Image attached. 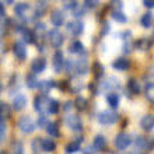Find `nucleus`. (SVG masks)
I'll use <instances>...</instances> for the list:
<instances>
[{"label":"nucleus","mask_w":154,"mask_h":154,"mask_svg":"<svg viewBox=\"0 0 154 154\" xmlns=\"http://www.w3.org/2000/svg\"><path fill=\"white\" fill-rule=\"evenodd\" d=\"M18 129H20L21 133L29 134L37 129V125H35V122L32 121V118L28 116V115H25V116H21L20 121H18Z\"/></svg>","instance_id":"obj_1"},{"label":"nucleus","mask_w":154,"mask_h":154,"mask_svg":"<svg viewBox=\"0 0 154 154\" xmlns=\"http://www.w3.org/2000/svg\"><path fill=\"white\" fill-rule=\"evenodd\" d=\"M66 125H67V128H69L70 130H73L76 133H80V132H83V129H84L83 122H81L79 115H73V114L67 115V116H66Z\"/></svg>","instance_id":"obj_2"},{"label":"nucleus","mask_w":154,"mask_h":154,"mask_svg":"<svg viewBox=\"0 0 154 154\" xmlns=\"http://www.w3.org/2000/svg\"><path fill=\"white\" fill-rule=\"evenodd\" d=\"M119 119V115L115 111H102L98 114V122L101 125H112Z\"/></svg>","instance_id":"obj_3"},{"label":"nucleus","mask_w":154,"mask_h":154,"mask_svg":"<svg viewBox=\"0 0 154 154\" xmlns=\"http://www.w3.org/2000/svg\"><path fill=\"white\" fill-rule=\"evenodd\" d=\"M115 146H116L118 150H125L128 147L130 146V143H132V139L128 133L125 132H121V133L116 134V137H115Z\"/></svg>","instance_id":"obj_4"},{"label":"nucleus","mask_w":154,"mask_h":154,"mask_svg":"<svg viewBox=\"0 0 154 154\" xmlns=\"http://www.w3.org/2000/svg\"><path fill=\"white\" fill-rule=\"evenodd\" d=\"M48 38H49V42H51V45H52L53 48L59 49L62 46V44H63V41H65V38H63V34L59 31V29H51L48 32Z\"/></svg>","instance_id":"obj_5"},{"label":"nucleus","mask_w":154,"mask_h":154,"mask_svg":"<svg viewBox=\"0 0 154 154\" xmlns=\"http://www.w3.org/2000/svg\"><path fill=\"white\" fill-rule=\"evenodd\" d=\"M67 29H69V32L72 34V35L79 37V35H81L83 31H84V23L80 20L70 21V23H67Z\"/></svg>","instance_id":"obj_6"},{"label":"nucleus","mask_w":154,"mask_h":154,"mask_svg":"<svg viewBox=\"0 0 154 154\" xmlns=\"http://www.w3.org/2000/svg\"><path fill=\"white\" fill-rule=\"evenodd\" d=\"M48 98L45 95H38V97L34 98V109L39 112V114H44L46 112V106H48Z\"/></svg>","instance_id":"obj_7"},{"label":"nucleus","mask_w":154,"mask_h":154,"mask_svg":"<svg viewBox=\"0 0 154 154\" xmlns=\"http://www.w3.org/2000/svg\"><path fill=\"white\" fill-rule=\"evenodd\" d=\"M53 69L56 73H60L63 67H65V57H63V52L62 51H56L53 55Z\"/></svg>","instance_id":"obj_8"},{"label":"nucleus","mask_w":154,"mask_h":154,"mask_svg":"<svg viewBox=\"0 0 154 154\" xmlns=\"http://www.w3.org/2000/svg\"><path fill=\"white\" fill-rule=\"evenodd\" d=\"M13 52L16 55V57L18 60H25L27 57V48H25L24 42H16L13 45Z\"/></svg>","instance_id":"obj_9"},{"label":"nucleus","mask_w":154,"mask_h":154,"mask_svg":"<svg viewBox=\"0 0 154 154\" xmlns=\"http://www.w3.org/2000/svg\"><path fill=\"white\" fill-rule=\"evenodd\" d=\"M76 63V67H74V73H77L79 76H84V74L88 73V62L87 59H77L74 60Z\"/></svg>","instance_id":"obj_10"},{"label":"nucleus","mask_w":154,"mask_h":154,"mask_svg":"<svg viewBox=\"0 0 154 154\" xmlns=\"http://www.w3.org/2000/svg\"><path fill=\"white\" fill-rule=\"evenodd\" d=\"M17 31L21 32V35L24 38V42H27V44H34V42H35V34L29 28L23 27V25H18V27H17Z\"/></svg>","instance_id":"obj_11"},{"label":"nucleus","mask_w":154,"mask_h":154,"mask_svg":"<svg viewBox=\"0 0 154 154\" xmlns=\"http://www.w3.org/2000/svg\"><path fill=\"white\" fill-rule=\"evenodd\" d=\"M27 105V97L24 94H17L16 97L13 98V109L14 111H23Z\"/></svg>","instance_id":"obj_12"},{"label":"nucleus","mask_w":154,"mask_h":154,"mask_svg":"<svg viewBox=\"0 0 154 154\" xmlns=\"http://www.w3.org/2000/svg\"><path fill=\"white\" fill-rule=\"evenodd\" d=\"M51 23H52L55 27H60L63 23H65V14L60 8H56L53 10L52 14H51Z\"/></svg>","instance_id":"obj_13"},{"label":"nucleus","mask_w":154,"mask_h":154,"mask_svg":"<svg viewBox=\"0 0 154 154\" xmlns=\"http://www.w3.org/2000/svg\"><path fill=\"white\" fill-rule=\"evenodd\" d=\"M31 10L28 3H24V2H21V3H17L16 7H14V13H16L17 17H20L23 20H25V16H27V13Z\"/></svg>","instance_id":"obj_14"},{"label":"nucleus","mask_w":154,"mask_h":154,"mask_svg":"<svg viewBox=\"0 0 154 154\" xmlns=\"http://www.w3.org/2000/svg\"><path fill=\"white\" fill-rule=\"evenodd\" d=\"M84 142V137H76V140L67 143L65 151L66 153H77L79 150H81V143Z\"/></svg>","instance_id":"obj_15"},{"label":"nucleus","mask_w":154,"mask_h":154,"mask_svg":"<svg viewBox=\"0 0 154 154\" xmlns=\"http://www.w3.org/2000/svg\"><path fill=\"white\" fill-rule=\"evenodd\" d=\"M106 147V139L102 134H97L93 140V149H95L97 151H104Z\"/></svg>","instance_id":"obj_16"},{"label":"nucleus","mask_w":154,"mask_h":154,"mask_svg":"<svg viewBox=\"0 0 154 154\" xmlns=\"http://www.w3.org/2000/svg\"><path fill=\"white\" fill-rule=\"evenodd\" d=\"M140 125H142L143 130H146V132H151L154 129V116L153 115H144L142 118V121H140Z\"/></svg>","instance_id":"obj_17"},{"label":"nucleus","mask_w":154,"mask_h":154,"mask_svg":"<svg viewBox=\"0 0 154 154\" xmlns=\"http://www.w3.org/2000/svg\"><path fill=\"white\" fill-rule=\"evenodd\" d=\"M129 60L128 59H125V57H119V59H116V60L112 62V67H114L115 70H119V72H125V70L129 69Z\"/></svg>","instance_id":"obj_18"},{"label":"nucleus","mask_w":154,"mask_h":154,"mask_svg":"<svg viewBox=\"0 0 154 154\" xmlns=\"http://www.w3.org/2000/svg\"><path fill=\"white\" fill-rule=\"evenodd\" d=\"M31 69H32V72L35 74L42 73V72L46 69V60H45V59H42V57H38V59H35V60L32 62Z\"/></svg>","instance_id":"obj_19"},{"label":"nucleus","mask_w":154,"mask_h":154,"mask_svg":"<svg viewBox=\"0 0 154 154\" xmlns=\"http://www.w3.org/2000/svg\"><path fill=\"white\" fill-rule=\"evenodd\" d=\"M134 46L137 49H140V51H149V49L153 46V39L151 38H140V39L134 44Z\"/></svg>","instance_id":"obj_20"},{"label":"nucleus","mask_w":154,"mask_h":154,"mask_svg":"<svg viewBox=\"0 0 154 154\" xmlns=\"http://www.w3.org/2000/svg\"><path fill=\"white\" fill-rule=\"evenodd\" d=\"M84 45L81 44L80 41H73L72 44L69 45V52L70 53H74V55H81L84 53Z\"/></svg>","instance_id":"obj_21"},{"label":"nucleus","mask_w":154,"mask_h":154,"mask_svg":"<svg viewBox=\"0 0 154 154\" xmlns=\"http://www.w3.org/2000/svg\"><path fill=\"white\" fill-rule=\"evenodd\" d=\"M55 85H56V83H55L53 80H44V81H38L37 87L45 94V93H49V91H51Z\"/></svg>","instance_id":"obj_22"},{"label":"nucleus","mask_w":154,"mask_h":154,"mask_svg":"<svg viewBox=\"0 0 154 154\" xmlns=\"http://www.w3.org/2000/svg\"><path fill=\"white\" fill-rule=\"evenodd\" d=\"M106 102H108V105L112 108V109H116L118 106H119V94L118 93H109L106 95Z\"/></svg>","instance_id":"obj_23"},{"label":"nucleus","mask_w":154,"mask_h":154,"mask_svg":"<svg viewBox=\"0 0 154 154\" xmlns=\"http://www.w3.org/2000/svg\"><path fill=\"white\" fill-rule=\"evenodd\" d=\"M46 7H48V0H37V8H35L34 17H41L46 11Z\"/></svg>","instance_id":"obj_24"},{"label":"nucleus","mask_w":154,"mask_h":154,"mask_svg":"<svg viewBox=\"0 0 154 154\" xmlns=\"http://www.w3.org/2000/svg\"><path fill=\"white\" fill-rule=\"evenodd\" d=\"M45 130L49 136L52 137H57L59 136V128H57V123L56 122H48V125L45 126Z\"/></svg>","instance_id":"obj_25"},{"label":"nucleus","mask_w":154,"mask_h":154,"mask_svg":"<svg viewBox=\"0 0 154 154\" xmlns=\"http://www.w3.org/2000/svg\"><path fill=\"white\" fill-rule=\"evenodd\" d=\"M41 144H42V150L44 151L52 153V151L56 150V144H55V142L51 140V139H42V140H41Z\"/></svg>","instance_id":"obj_26"},{"label":"nucleus","mask_w":154,"mask_h":154,"mask_svg":"<svg viewBox=\"0 0 154 154\" xmlns=\"http://www.w3.org/2000/svg\"><path fill=\"white\" fill-rule=\"evenodd\" d=\"M59 102L56 100H49L48 101V106H46V112L51 115H56L59 112Z\"/></svg>","instance_id":"obj_27"},{"label":"nucleus","mask_w":154,"mask_h":154,"mask_svg":"<svg viewBox=\"0 0 154 154\" xmlns=\"http://www.w3.org/2000/svg\"><path fill=\"white\" fill-rule=\"evenodd\" d=\"M134 147L137 150H146V149H149L147 139H144L143 136H137V137L134 139Z\"/></svg>","instance_id":"obj_28"},{"label":"nucleus","mask_w":154,"mask_h":154,"mask_svg":"<svg viewBox=\"0 0 154 154\" xmlns=\"http://www.w3.org/2000/svg\"><path fill=\"white\" fill-rule=\"evenodd\" d=\"M123 52L125 53H129L132 51V41H130V32L126 31L123 32Z\"/></svg>","instance_id":"obj_29"},{"label":"nucleus","mask_w":154,"mask_h":154,"mask_svg":"<svg viewBox=\"0 0 154 154\" xmlns=\"http://www.w3.org/2000/svg\"><path fill=\"white\" fill-rule=\"evenodd\" d=\"M112 18H114L116 23H121V24H125L128 21V17L121 11V10H112Z\"/></svg>","instance_id":"obj_30"},{"label":"nucleus","mask_w":154,"mask_h":154,"mask_svg":"<svg viewBox=\"0 0 154 154\" xmlns=\"http://www.w3.org/2000/svg\"><path fill=\"white\" fill-rule=\"evenodd\" d=\"M128 87H129L130 93L134 94V95L140 94V84H139L137 80H134V79H130L129 83H128Z\"/></svg>","instance_id":"obj_31"},{"label":"nucleus","mask_w":154,"mask_h":154,"mask_svg":"<svg viewBox=\"0 0 154 154\" xmlns=\"http://www.w3.org/2000/svg\"><path fill=\"white\" fill-rule=\"evenodd\" d=\"M25 84H27V87L28 88H37V85H38V79L37 76H35V73L34 74H28V76L25 77Z\"/></svg>","instance_id":"obj_32"},{"label":"nucleus","mask_w":154,"mask_h":154,"mask_svg":"<svg viewBox=\"0 0 154 154\" xmlns=\"http://www.w3.org/2000/svg\"><path fill=\"white\" fill-rule=\"evenodd\" d=\"M142 25L144 28H151L153 27V14L151 13H146L144 16L142 17Z\"/></svg>","instance_id":"obj_33"},{"label":"nucleus","mask_w":154,"mask_h":154,"mask_svg":"<svg viewBox=\"0 0 154 154\" xmlns=\"http://www.w3.org/2000/svg\"><path fill=\"white\" fill-rule=\"evenodd\" d=\"M93 70H94V74H95V77H97V79H101V77L104 76V72H105L104 66H102L101 63H98V62H95V63H94Z\"/></svg>","instance_id":"obj_34"},{"label":"nucleus","mask_w":154,"mask_h":154,"mask_svg":"<svg viewBox=\"0 0 154 154\" xmlns=\"http://www.w3.org/2000/svg\"><path fill=\"white\" fill-rule=\"evenodd\" d=\"M74 106L79 111H84L87 108V100L84 97H77L76 101H74Z\"/></svg>","instance_id":"obj_35"},{"label":"nucleus","mask_w":154,"mask_h":154,"mask_svg":"<svg viewBox=\"0 0 154 154\" xmlns=\"http://www.w3.org/2000/svg\"><path fill=\"white\" fill-rule=\"evenodd\" d=\"M48 118H46V115H44V114H41L39 116H38V119H37V123L35 125L39 128V129H45V126L48 125Z\"/></svg>","instance_id":"obj_36"},{"label":"nucleus","mask_w":154,"mask_h":154,"mask_svg":"<svg viewBox=\"0 0 154 154\" xmlns=\"http://www.w3.org/2000/svg\"><path fill=\"white\" fill-rule=\"evenodd\" d=\"M10 116V108L7 104L0 102V118H8Z\"/></svg>","instance_id":"obj_37"},{"label":"nucleus","mask_w":154,"mask_h":154,"mask_svg":"<svg viewBox=\"0 0 154 154\" xmlns=\"http://www.w3.org/2000/svg\"><path fill=\"white\" fill-rule=\"evenodd\" d=\"M41 140H42L41 137H37V139H34L32 143H31V149H32L34 153H38V151L42 150V144H41Z\"/></svg>","instance_id":"obj_38"},{"label":"nucleus","mask_w":154,"mask_h":154,"mask_svg":"<svg viewBox=\"0 0 154 154\" xmlns=\"http://www.w3.org/2000/svg\"><path fill=\"white\" fill-rule=\"evenodd\" d=\"M62 4H63V7H65L66 10H70V11H72L79 3H77V0H62Z\"/></svg>","instance_id":"obj_39"},{"label":"nucleus","mask_w":154,"mask_h":154,"mask_svg":"<svg viewBox=\"0 0 154 154\" xmlns=\"http://www.w3.org/2000/svg\"><path fill=\"white\" fill-rule=\"evenodd\" d=\"M69 85H70V90L72 91H74V93H79L81 88H83V84H81L79 80H73V81H70L69 83Z\"/></svg>","instance_id":"obj_40"},{"label":"nucleus","mask_w":154,"mask_h":154,"mask_svg":"<svg viewBox=\"0 0 154 154\" xmlns=\"http://www.w3.org/2000/svg\"><path fill=\"white\" fill-rule=\"evenodd\" d=\"M72 11H73V14L77 17V18H79V17H83L85 14V6H84V7H81V6H79V4H77V6L73 8V10H72Z\"/></svg>","instance_id":"obj_41"},{"label":"nucleus","mask_w":154,"mask_h":154,"mask_svg":"<svg viewBox=\"0 0 154 154\" xmlns=\"http://www.w3.org/2000/svg\"><path fill=\"white\" fill-rule=\"evenodd\" d=\"M65 63H66V72H67L69 74L74 73V67H76V63H74L73 59H69V60H66Z\"/></svg>","instance_id":"obj_42"},{"label":"nucleus","mask_w":154,"mask_h":154,"mask_svg":"<svg viewBox=\"0 0 154 154\" xmlns=\"http://www.w3.org/2000/svg\"><path fill=\"white\" fill-rule=\"evenodd\" d=\"M146 97H147V100H150V102H153L154 100H153V83H147V85H146Z\"/></svg>","instance_id":"obj_43"},{"label":"nucleus","mask_w":154,"mask_h":154,"mask_svg":"<svg viewBox=\"0 0 154 154\" xmlns=\"http://www.w3.org/2000/svg\"><path fill=\"white\" fill-rule=\"evenodd\" d=\"M13 150L16 151V153L21 154V153H24V147H23V144L20 142H14L13 143Z\"/></svg>","instance_id":"obj_44"},{"label":"nucleus","mask_w":154,"mask_h":154,"mask_svg":"<svg viewBox=\"0 0 154 154\" xmlns=\"http://www.w3.org/2000/svg\"><path fill=\"white\" fill-rule=\"evenodd\" d=\"M85 8H95L98 6V0H84Z\"/></svg>","instance_id":"obj_45"},{"label":"nucleus","mask_w":154,"mask_h":154,"mask_svg":"<svg viewBox=\"0 0 154 154\" xmlns=\"http://www.w3.org/2000/svg\"><path fill=\"white\" fill-rule=\"evenodd\" d=\"M6 134V123H4V118H0V139Z\"/></svg>","instance_id":"obj_46"},{"label":"nucleus","mask_w":154,"mask_h":154,"mask_svg":"<svg viewBox=\"0 0 154 154\" xmlns=\"http://www.w3.org/2000/svg\"><path fill=\"white\" fill-rule=\"evenodd\" d=\"M112 10H122V0H112Z\"/></svg>","instance_id":"obj_47"},{"label":"nucleus","mask_w":154,"mask_h":154,"mask_svg":"<svg viewBox=\"0 0 154 154\" xmlns=\"http://www.w3.org/2000/svg\"><path fill=\"white\" fill-rule=\"evenodd\" d=\"M109 32V24L108 23H104L102 25V29H101V35H105V34Z\"/></svg>","instance_id":"obj_48"},{"label":"nucleus","mask_w":154,"mask_h":154,"mask_svg":"<svg viewBox=\"0 0 154 154\" xmlns=\"http://www.w3.org/2000/svg\"><path fill=\"white\" fill-rule=\"evenodd\" d=\"M143 4L147 8H153L154 7V0H143Z\"/></svg>","instance_id":"obj_49"},{"label":"nucleus","mask_w":154,"mask_h":154,"mask_svg":"<svg viewBox=\"0 0 154 154\" xmlns=\"http://www.w3.org/2000/svg\"><path fill=\"white\" fill-rule=\"evenodd\" d=\"M0 17L2 18H4L6 17V8H4V4L0 2Z\"/></svg>","instance_id":"obj_50"},{"label":"nucleus","mask_w":154,"mask_h":154,"mask_svg":"<svg viewBox=\"0 0 154 154\" xmlns=\"http://www.w3.org/2000/svg\"><path fill=\"white\" fill-rule=\"evenodd\" d=\"M4 35V25H3V23L0 21V38Z\"/></svg>","instance_id":"obj_51"},{"label":"nucleus","mask_w":154,"mask_h":154,"mask_svg":"<svg viewBox=\"0 0 154 154\" xmlns=\"http://www.w3.org/2000/svg\"><path fill=\"white\" fill-rule=\"evenodd\" d=\"M94 151H95V150H93L91 147H87V149H84V150H83V153H94Z\"/></svg>","instance_id":"obj_52"},{"label":"nucleus","mask_w":154,"mask_h":154,"mask_svg":"<svg viewBox=\"0 0 154 154\" xmlns=\"http://www.w3.org/2000/svg\"><path fill=\"white\" fill-rule=\"evenodd\" d=\"M70 105H73V104H72V101H67V102H66V105H65V109H69Z\"/></svg>","instance_id":"obj_53"},{"label":"nucleus","mask_w":154,"mask_h":154,"mask_svg":"<svg viewBox=\"0 0 154 154\" xmlns=\"http://www.w3.org/2000/svg\"><path fill=\"white\" fill-rule=\"evenodd\" d=\"M4 2H6V3H8V4H11V3H13V0H4Z\"/></svg>","instance_id":"obj_54"},{"label":"nucleus","mask_w":154,"mask_h":154,"mask_svg":"<svg viewBox=\"0 0 154 154\" xmlns=\"http://www.w3.org/2000/svg\"><path fill=\"white\" fill-rule=\"evenodd\" d=\"M2 20H3V18H2V17H0V21H2Z\"/></svg>","instance_id":"obj_55"}]
</instances>
